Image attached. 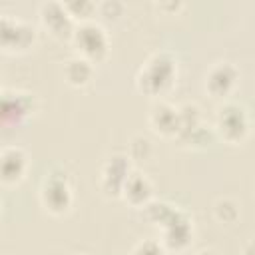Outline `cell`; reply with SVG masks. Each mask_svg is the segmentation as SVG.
<instances>
[{"label":"cell","instance_id":"obj_1","mask_svg":"<svg viewBox=\"0 0 255 255\" xmlns=\"http://www.w3.org/2000/svg\"><path fill=\"white\" fill-rule=\"evenodd\" d=\"M177 78V60L171 52H153L135 76V88L151 98H159L171 90Z\"/></svg>","mask_w":255,"mask_h":255},{"label":"cell","instance_id":"obj_2","mask_svg":"<svg viewBox=\"0 0 255 255\" xmlns=\"http://www.w3.org/2000/svg\"><path fill=\"white\" fill-rule=\"evenodd\" d=\"M38 197H40L42 207L50 215H56V217L66 215L74 203V189H72L68 173L62 169L48 171L46 177L42 179Z\"/></svg>","mask_w":255,"mask_h":255},{"label":"cell","instance_id":"obj_3","mask_svg":"<svg viewBox=\"0 0 255 255\" xmlns=\"http://www.w3.org/2000/svg\"><path fill=\"white\" fill-rule=\"evenodd\" d=\"M213 131L219 139L231 145H239L249 135V114L243 104L223 102L215 114Z\"/></svg>","mask_w":255,"mask_h":255},{"label":"cell","instance_id":"obj_4","mask_svg":"<svg viewBox=\"0 0 255 255\" xmlns=\"http://www.w3.org/2000/svg\"><path fill=\"white\" fill-rule=\"evenodd\" d=\"M72 44L76 48V56H82V58L90 60L94 66L104 62L108 58V52H110L108 32L96 20L76 24Z\"/></svg>","mask_w":255,"mask_h":255},{"label":"cell","instance_id":"obj_5","mask_svg":"<svg viewBox=\"0 0 255 255\" xmlns=\"http://www.w3.org/2000/svg\"><path fill=\"white\" fill-rule=\"evenodd\" d=\"M38 40L36 26H32L26 20H20L16 16L4 14L0 18V46L4 52L20 54L28 52Z\"/></svg>","mask_w":255,"mask_h":255},{"label":"cell","instance_id":"obj_6","mask_svg":"<svg viewBox=\"0 0 255 255\" xmlns=\"http://www.w3.org/2000/svg\"><path fill=\"white\" fill-rule=\"evenodd\" d=\"M131 159L128 157V153H114L110 155L102 169H100V191L106 197H122V189L126 185V179L131 173Z\"/></svg>","mask_w":255,"mask_h":255},{"label":"cell","instance_id":"obj_7","mask_svg":"<svg viewBox=\"0 0 255 255\" xmlns=\"http://www.w3.org/2000/svg\"><path fill=\"white\" fill-rule=\"evenodd\" d=\"M38 18L44 30L56 40H72L76 22L68 14L64 2H44L38 6Z\"/></svg>","mask_w":255,"mask_h":255},{"label":"cell","instance_id":"obj_8","mask_svg":"<svg viewBox=\"0 0 255 255\" xmlns=\"http://www.w3.org/2000/svg\"><path fill=\"white\" fill-rule=\"evenodd\" d=\"M36 112V96L22 90H2V124L6 128L24 124Z\"/></svg>","mask_w":255,"mask_h":255},{"label":"cell","instance_id":"obj_9","mask_svg":"<svg viewBox=\"0 0 255 255\" xmlns=\"http://www.w3.org/2000/svg\"><path fill=\"white\" fill-rule=\"evenodd\" d=\"M159 229H161L159 241L163 243V247L167 251H183L191 243V239H193L191 217L181 207H177L175 213L169 217V221L163 223Z\"/></svg>","mask_w":255,"mask_h":255},{"label":"cell","instance_id":"obj_10","mask_svg":"<svg viewBox=\"0 0 255 255\" xmlns=\"http://www.w3.org/2000/svg\"><path fill=\"white\" fill-rule=\"evenodd\" d=\"M239 80V70L231 62H215L207 72L203 80V90L215 98V100H225L231 96Z\"/></svg>","mask_w":255,"mask_h":255},{"label":"cell","instance_id":"obj_11","mask_svg":"<svg viewBox=\"0 0 255 255\" xmlns=\"http://www.w3.org/2000/svg\"><path fill=\"white\" fill-rule=\"evenodd\" d=\"M147 124L151 128V131L159 137L165 139H175L177 137V129H179V112L177 106L165 102V100H157L147 116Z\"/></svg>","mask_w":255,"mask_h":255},{"label":"cell","instance_id":"obj_12","mask_svg":"<svg viewBox=\"0 0 255 255\" xmlns=\"http://www.w3.org/2000/svg\"><path fill=\"white\" fill-rule=\"evenodd\" d=\"M28 155L18 145H6L0 151V179L4 185H18L28 173Z\"/></svg>","mask_w":255,"mask_h":255},{"label":"cell","instance_id":"obj_13","mask_svg":"<svg viewBox=\"0 0 255 255\" xmlns=\"http://www.w3.org/2000/svg\"><path fill=\"white\" fill-rule=\"evenodd\" d=\"M122 199L135 209H143L153 199V185L147 179V175L133 169L122 189Z\"/></svg>","mask_w":255,"mask_h":255},{"label":"cell","instance_id":"obj_14","mask_svg":"<svg viewBox=\"0 0 255 255\" xmlns=\"http://www.w3.org/2000/svg\"><path fill=\"white\" fill-rule=\"evenodd\" d=\"M94 74H96V66L82 56H72L64 62V80L72 88L90 86L94 80Z\"/></svg>","mask_w":255,"mask_h":255},{"label":"cell","instance_id":"obj_15","mask_svg":"<svg viewBox=\"0 0 255 255\" xmlns=\"http://www.w3.org/2000/svg\"><path fill=\"white\" fill-rule=\"evenodd\" d=\"M177 112H179V129H177L175 141H177V143H183V141L203 124V120H201V110H199V106L193 104V102H185V104L177 106Z\"/></svg>","mask_w":255,"mask_h":255},{"label":"cell","instance_id":"obj_16","mask_svg":"<svg viewBox=\"0 0 255 255\" xmlns=\"http://www.w3.org/2000/svg\"><path fill=\"white\" fill-rule=\"evenodd\" d=\"M175 205H171L169 201H159V199H151L141 211H143V217L151 223V225H157L161 227L163 223L169 221V217L175 213Z\"/></svg>","mask_w":255,"mask_h":255},{"label":"cell","instance_id":"obj_17","mask_svg":"<svg viewBox=\"0 0 255 255\" xmlns=\"http://www.w3.org/2000/svg\"><path fill=\"white\" fill-rule=\"evenodd\" d=\"M64 6L76 24L90 22L98 14V4L90 0H70V2H64Z\"/></svg>","mask_w":255,"mask_h":255},{"label":"cell","instance_id":"obj_18","mask_svg":"<svg viewBox=\"0 0 255 255\" xmlns=\"http://www.w3.org/2000/svg\"><path fill=\"white\" fill-rule=\"evenodd\" d=\"M213 217L219 221V223H225V225H231L239 219V203L231 197H219L215 199L213 203Z\"/></svg>","mask_w":255,"mask_h":255},{"label":"cell","instance_id":"obj_19","mask_svg":"<svg viewBox=\"0 0 255 255\" xmlns=\"http://www.w3.org/2000/svg\"><path fill=\"white\" fill-rule=\"evenodd\" d=\"M153 155V145L143 135H133L128 143V157L131 161H147Z\"/></svg>","mask_w":255,"mask_h":255},{"label":"cell","instance_id":"obj_20","mask_svg":"<svg viewBox=\"0 0 255 255\" xmlns=\"http://www.w3.org/2000/svg\"><path fill=\"white\" fill-rule=\"evenodd\" d=\"M211 139H213V129H209L205 124H201V126L183 141V145L189 147V149H205V147L211 143Z\"/></svg>","mask_w":255,"mask_h":255},{"label":"cell","instance_id":"obj_21","mask_svg":"<svg viewBox=\"0 0 255 255\" xmlns=\"http://www.w3.org/2000/svg\"><path fill=\"white\" fill-rule=\"evenodd\" d=\"M131 255H167V249L159 239H141L131 249Z\"/></svg>","mask_w":255,"mask_h":255},{"label":"cell","instance_id":"obj_22","mask_svg":"<svg viewBox=\"0 0 255 255\" xmlns=\"http://www.w3.org/2000/svg\"><path fill=\"white\" fill-rule=\"evenodd\" d=\"M122 14H124V4L118 0H106V2L98 4V16H102L104 20L116 22Z\"/></svg>","mask_w":255,"mask_h":255},{"label":"cell","instance_id":"obj_23","mask_svg":"<svg viewBox=\"0 0 255 255\" xmlns=\"http://www.w3.org/2000/svg\"><path fill=\"white\" fill-rule=\"evenodd\" d=\"M155 8H157L159 12L171 14V12H179V10L183 8V4H181V2H159V4H155Z\"/></svg>","mask_w":255,"mask_h":255},{"label":"cell","instance_id":"obj_24","mask_svg":"<svg viewBox=\"0 0 255 255\" xmlns=\"http://www.w3.org/2000/svg\"><path fill=\"white\" fill-rule=\"evenodd\" d=\"M241 255H255V239H251V241H247V243L243 245Z\"/></svg>","mask_w":255,"mask_h":255},{"label":"cell","instance_id":"obj_25","mask_svg":"<svg viewBox=\"0 0 255 255\" xmlns=\"http://www.w3.org/2000/svg\"><path fill=\"white\" fill-rule=\"evenodd\" d=\"M195 255H217V251H215V249H209V247H205V249H199Z\"/></svg>","mask_w":255,"mask_h":255}]
</instances>
